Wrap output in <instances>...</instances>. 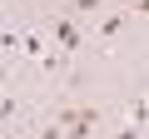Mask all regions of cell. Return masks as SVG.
<instances>
[{"label":"cell","instance_id":"3957f363","mask_svg":"<svg viewBox=\"0 0 149 139\" xmlns=\"http://www.w3.org/2000/svg\"><path fill=\"white\" fill-rule=\"evenodd\" d=\"M124 30V15H104V25H100V35H119Z\"/></svg>","mask_w":149,"mask_h":139},{"label":"cell","instance_id":"7a4b0ae2","mask_svg":"<svg viewBox=\"0 0 149 139\" xmlns=\"http://www.w3.org/2000/svg\"><path fill=\"white\" fill-rule=\"evenodd\" d=\"M55 40H60V50L65 55H74V50H80V25H74V20H55Z\"/></svg>","mask_w":149,"mask_h":139},{"label":"cell","instance_id":"277c9868","mask_svg":"<svg viewBox=\"0 0 149 139\" xmlns=\"http://www.w3.org/2000/svg\"><path fill=\"white\" fill-rule=\"evenodd\" d=\"M144 114H149V109H144V99H134V104H129V124L139 129V124H144Z\"/></svg>","mask_w":149,"mask_h":139},{"label":"cell","instance_id":"8992f818","mask_svg":"<svg viewBox=\"0 0 149 139\" xmlns=\"http://www.w3.org/2000/svg\"><path fill=\"white\" fill-rule=\"evenodd\" d=\"M35 139H65V129H60V124H45V129H40Z\"/></svg>","mask_w":149,"mask_h":139},{"label":"cell","instance_id":"6da1fadb","mask_svg":"<svg viewBox=\"0 0 149 139\" xmlns=\"http://www.w3.org/2000/svg\"><path fill=\"white\" fill-rule=\"evenodd\" d=\"M55 124L70 134V139H90V129L100 124V104H74V109H60Z\"/></svg>","mask_w":149,"mask_h":139},{"label":"cell","instance_id":"5b68a950","mask_svg":"<svg viewBox=\"0 0 149 139\" xmlns=\"http://www.w3.org/2000/svg\"><path fill=\"white\" fill-rule=\"evenodd\" d=\"M100 5H104V0H74V10H80V15H95Z\"/></svg>","mask_w":149,"mask_h":139},{"label":"cell","instance_id":"52a82bcc","mask_svg":"<svg viewBox=\"0 0 149 139\" xmlns=\"http://www.w3.org/2000/svg\"><path fill=\"white\" fill-rule=\"evenodd\" d=\"M114 139H139V129H134V124H129V129H119V134H114Z\"/></svg>","mask_w":149,"mask_h":139}]
</instances>
